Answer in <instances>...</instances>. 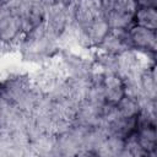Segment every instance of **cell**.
<instances>
[{"mask_svg": "<svg viewBox=\"0 0 157 157\" xmlns=\"http://www.w3.org/2000/svg\"><path fill=\"white\" fill-rule=\"evenodd\" d=\"M102 13L109 12H129L134 13L136 10L135 0H101Z\"/></svg>", "mask_w": 157, "mask_h": 157, "instance_id": "cell-9", "label": "cell"}, {"mask_svg": "<svg viewBox=\"0 0 157 157\" xmlns=\"http://www.w3.org/2000/svg\"><path fill=\"white\" fill-rule=\"evenodd\" d=\"M134 25L157 29V10L156 7H136L134 12Z\"/></svg>", "mask_w": 157, "mask_h": 157, "instance_id": "cell-7", "label": "cell"}, {"mask_svg": "<svg viewBox=\"0 0 157 157\" xmlns=\"http://www.w3.org/2000/svg\"><path fill=\"white\" fill-rule=\"evenodd\" d=\"M129 49L131 48L128 40L126 29H110L102 43L94 50H99L112 55H119Z\"/></svg>", "mask_w": 157, "mask_h": 157, "instance_id": "cell-4", "label": "cell"}, {"mask_svg": "<svg viewBox=\"0 0 157 157\" xmlns=\"http://www.w3.org/2000/svg\"><path fill=\"white\" fill-rule=\"evenodd\" d=\"M115 108L119 113V115L124 118H136L141 110V103L140 99L130 97V96H124L117 104Z\"/></svg>", "mask_w": 157, "mask_h": 157, "instance_id": "cell-8", "label": "cell"}, {"mask_svg": "<svg viewBox=\"0 0 157 157\" xmlns=\"http://www.w3.org/2000/svg\"><path fill=\"white\" fill-rule=\"evenodd\" d=\"M137 7H157V0H135Z\"/></svg>", "mask_w": 157, "mask_h": 157, "instance_id": "cell-10", "label": "cell"}, {"mask_svg": "<svg viewBox=\"0 0 157 157\" xmlns=\"http://www.w3.org/2000/svg\"><path fill=\"white\" fill-rule=\"evenodd\" d=\"M136 140L146 156H155L157 148V131L156 125L137 126L135 130Z\"/></svg>", "mask_w": 157, "mask_h": 157, "instance_id": "cell-5", "label": "cell"}, {"mask_svg": "<svg viewBox=\"0 0 157 157\" xmlns=\"http://www.w3.org/2000/svg\"><path fill=\"white\" fill-rule=\"evenodd\" d=\"M99 85L102 88L103 99L108 104L115 105L125 96L124 80L120 75H118L115 72L103 74V77L101 80Z\"/></svg>", "mask_w": 157, "mask_h": 157, "instance_id": "cell-3", "label": "cell"}, {"mask_svg": "<svg viewBox=\"0 0 157 157\" xmlns=\"http://www.w3.org/2000/svg\"><path fill=\"white\" fill-rule=\"evenodd\" d=\"M126 34H128V40L131 49L142 52V53L156 54L157 34L155 29L132 25L126 29Z\"/></svg>", "mask_w": 157, "mask_h": 157, "instance_id": "cell-2", "label": "cell"}, {"mask_svg": "<svg viewBox=\"0 0 157 157\" xmlns=\"http://www.w3.org/2000/svg\"><path fill=\"white\" fill-rule=\"evenodd\" d=\"M139 82H140V87H141L144 98L156 99L157 81H156V66H155V64L146 67L139 75Z\"/></svg>", "mask_w": 157, "mask_h": 157, "instance_id": "cell-6", "label": "cell"}, {"mask_svg": "<svg viewBox=\"0 0 157 157\" xmlns=\"http://www.w3.org/2000/svg\"><path fill=\"white\" fill-rule=\"evenodd\" d=\"M7 1H9V0H0V7H1V6H4Z\"/></svg>", "mask_w": 157, "mask_h": 157, "instance_id": "cell-12", "label": "cell"}, {"mask_svg": "<svg viewBox=\"0 0 157 157\" xmlns=\"http://www.w3.org/2000/svg\"><path fill=\"white\" fill-rule=\"evenodd\" d=\"M47 5H52V4H58V5H65V6H72L76 0H43Z\"/></svg>", "mask_w": 157, "mask_h": 157, "instance_id": "cell-11", "label": "cell"}, {"mask_svg": "<svg viewBox=\"0 0 157 157\" xmlns=\"http://www.w3.org/2000/svg\"><path fill=\"white\" fill-rule=\"evenodd\" d=\"M25 34L22 17L12 11L7 2L0 7V43L7 48H17Z\"/></svg>", "mask_w": 157, "mask_h": 157, "instance_id": "cell-1", "label": "cell"}]
</instances>
